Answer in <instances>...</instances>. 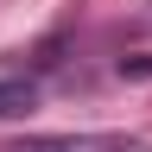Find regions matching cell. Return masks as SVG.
Wrapping results in <instances>:
<instances>
[{"label":"cell","mask_w":152,"mask_h":152,"mask_svg":"<svg viewBox=\"0 0 152 152\" xmlns=\"http://www.w3.org/2000/svg\"><path fill=\"white\" fill-rule=\"evenodd\" d=\"M38 83H0V114H32Z\"/></svg>","instance_id":"7a4b0ae2"},{"label":"cell","mask_w":152,"mask_h":152,"mask_svg":"<svg viewBox=\"0 0 152 152\" xmlns=\"http://www.w3.org/2000/svg\"><path fill=\"white\" fill-rule=\"evenodd\" d=\"M0 152H152L133 133H26V140H7Z\"/></svg>","instance_id":"6da1fadb"}]
</instances>
